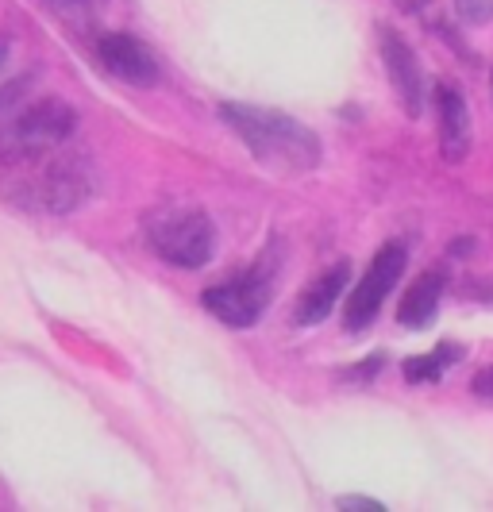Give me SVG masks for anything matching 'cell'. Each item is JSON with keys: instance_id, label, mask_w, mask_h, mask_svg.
Returning <instances> with one entry per match:
<instances>
[{"instance_id": "cell-5", "label": "cell", "mask_w": 493, "mask_h": 512, "mask_svg": "<svg viewBox=\"0 0 493 512\" xmlns=\"http://www.w3.org/2000/svg\"><path fill=\"white\" fill-rule=\"evenodd\" d=\"M270 293H274V270H270V255H262L247 274L205 289L201 301L228 328H255L270 305Z\"/></svg>"}, {"instance_id": "cell-16", "label": "cell", "mask_w": 493, "mask_h": 512, "mask_svg": "<svg viewBox=\"0 0 493 512\" xmlns=\"http://www.w3.org/2000/svg\"><path fill=\"white\" fill-rule=\"evenodd\" d=\"M470 389H474V397H478V401H493V366L478 370V374H474V382H470Z\"/></svg>"}, {"instance_id": "cell-20", "label": "cell", "mask_w": 493, "mask_h": 512, "mask_svg": "<svg viewBox=\"0 0 493 512\" xmlns=\"http://www.w3.org/2000/svg\"><path fill=\"white\" fill-rule=\"evenodd\" d=\"M8 62V39H0V66Z\"/></svg>"}, {"instance_id": "cell-10", "label": "cell", "mask_w": 493, "mask_h": 512, "mask_svg": "<svg viewBox=\"0 0 493 512\" xmlns=\"http://www.w3.org/2000/svg\"><path fill=\"white\" fill-rule=\"evenodd\" d=\"M347 282H351V262H336V266H328L320 278H312V282L297 293L293 324H297V328H316L320 320H328L332 308L339 305Z\"/></svg>"}, {"instance_id": "cell-13", "label": "cell", "mask_w": 493, "mask_h": 512, "mask_svg": "<svg viewBox=\"0 0 493 512\" xmlns=\"http://www.w3.org/2000/svg\"><path fill=\"white\" fill-rule=\"evenodd\" d=\"M455 12L463 24H490L493 0H455Z\"/></svg>"}, {"instance_id": "cell-3", "label": "cell", "mask_w": 493, "mask_h": 512, "mask_svg": "<svg viewBox=\"0 0 493 512\" xmlns=\"http://www.w3.org/2000/svg\"><path fill=\"white\" fill-rule=\"evenodd\" d=\"M74 131H78V112L66 101L47 97V101L27 104L0 124V166L4 170L31 166L58 147H66Z\"/></svg>"}, {"instance_id": "cell-17", "label": "cell", "mask_w": 493, "mask_h": 512, "mask_svg": "<svg viewBox=\"0 0 493 512\" xmlns=\"http://www.w3.org/2000/svg\"><path fill=\"white\" fill-rule=\"evenodd\" d=\"M336 509H355V512H382L386 505L374 501V497H339Z\"/></svg>"}, {"instance_id": "cell-15", "label": "cell", "mask_w": 493, "mask_h": 512, "mask_svg": "<svg viewBox=\"0 0 493 512\" xmlns=\"http://www.w3.org/2000/svg\"><path fill=\"white\" fill-rule=\"evenodd\" d=\"M382 362H386V355H374V359H363V366L347 370L343 378H347V382H366V378H374V374L382 370Z\"/></svg>"}, {"instance_id": "cell-12", "label": "cell", "mask_w": 493, "mask_h": 512, "mask_svg": "<svg viewBox=\"0 0 493 512\" xmlns=\"http://www.w3.org/2000/svg\"><path fill=\"white\" fill-rule=\"evenodd\" d=\"M459 359H463V347H455V343H440L436 351H428V355H413V359L405 362V378H409L413 385L440 382L443 370Z\"/></svg>"}, {"instance_id": "cell-7", "label": "cell", "mask_w": 493, "mask_h": 512, "mask_svg": "<svg viewBox=\"0 0 493 512\" xmlns=\"http://www.w3.org/2000/svg\"><path fill=\"white\" fill-rule=\"evenodd\" d=\"M378 51H382V66L390 74V85L397 93V101L405 108L409 120L424 116V104H428V85H424V70L416 62L409 39L397 31V27L382 24L378 27Z\"/></svg>"}, {"instance_id": "cell-9", "label": "cell", "mask_w": 493, "mask_h": 512, "mask_svg": "<svg viewBox=\"0 0 493 512\" xmlns=\"http://www.w3.org/2000/svg\"><path fill=\"white\" fill-rule=\"evenodd\" d=\"M436 116H440V154L443 162H463L474 143V128H470V108L467 97L455 81H440L436 85Z\"/></svg>"}, {"instance_id": "cell-1", "label": "cell", "mask_w": 493, "mask_h": 512, "mask_svg": "<svg viewBox=\"0 0 493 512\" xmlns=\"http://www.w3.org/2000/svg\"><path fill=\"white\" fill-rule=\"evenodd\" d=\"M220 120L239 135L247 154L274 174H309L320 166V135L286 112L262 104L224 101Z\"/></svg>"}, {"instance_id": "cell-18", "label": "cell", "mask_w": 493, "mask_h": 512, "mask_svg": "<svg viewBox=\"0 0 493 512\" xmlns=\"http://www.w3.org/2000/svg\"><path fill=\"white\" fill-rule=\"evenodd\" d=\"M390 4L397 8V12H420L428 0H390Z\"/></svg>"}, {"instance_id": "cell-21", "label": "cell", "mask_w": 493, "mask_h": 512, "mask_svg": "<svg viewBox=\"0 0 493 512\" xmlns=\"http://www.w3.org/2000/svg\"><path fill=\"white\" fill-rule=\"evenodd\" d=\"M490 85H493V74H490Z\"/></svg>"}, {"instance_id": "cell-6", "label": "cell", "mask_w": 493, "mask_h": 512, "mask_svg": "<svg viewBox=\"0 0 493 512\" xmlns=\"http://www.w3.org/2000/svg\"><path fill=\"white\" fill-rule=\"evenodd\" d=\"M405 262H409V251H405L401 243L378 247V255L370 258V270L363 274V282L351 289V297H347V305H343V324H347V332H366V328L378 320V312H382L386 297L393 293V285L401 282Z\"/></svg>"}, {"instance_id": "cell-19", "label": "cell", "mask_w": 493, "mask_h": 512, "mask_svg": "<svg viewBox=\"0 0 493 512\" xmlns=\"http://www.w3.org/2000/svg\"><path fill=\"white\" fill-rule=\"evenodd\" d=\"M54 8H62V12H74V8H85V0H51Z\"/></svg>"}, {"instance_id": "cell-8", "label": "cell", "mask_w": 493, "mask_h": 512, "mask_svg": "<svg viewBox=\"0 0 493 512\" xmlns=\"http://www.w3.org/2000/svg\"><path fill=\"white\" fill-rule=\"evenodd\" d=\"M97 58H101V66L112 77H120V81H128V85H139V89L155 85L158 74H162L155 51H151L143 39L124 35V31L101 35V39H97Z\"/></svg>"}, {"instance_id": "cell-14", "label": "cell", "mask_w": 493, "mask_h": 512, "mask_svg": "<svg viewBox=\"0 0 493 512\" xmlns=\"http://www.w3.org/2000/svg\"><path fill=\"white\" fill-rule=\"evenodd\" d=\"M27 85H31V74L20 77V81H8V85L0 89V116H12V112H16V104L24 101Z\"/></svg>"}, {"instance_id": "cell-4", "label": "cell", "mask_w": 493, "mask_h": 512, "mask_svg": "<svg viewBox=\"0 0 493 512\" xmlns=\"http://www.w3.org/2000/svg\"><path fill=\"white\" fill-rule=\"evenodd\" d=\"M147 247L178 270H201L216 255V224L201 208H155L143 220Z\"/></svg>"}, {"instance_id": "cell-2", "label": "cell", "mask_w": 493, "mask_h": 512, "mask_svg": "<svg viewBox=\"0 0 493 512\" xmlns=\"http://www.w3.org/2000/svg\"><path fill=\"white\" fill-rule=\"evenodd\" d=\"M20 170L24 174H16L4 185V197L27 212L66 216V212H78L97 193V170L81 154L54 151L31 166H20Z\"/></svg>"}, {"instance_id": "cell-11", "label": "cell", "mask_w": 493, "mask_h": 512, "mask_svg": "<svg viewBox=\"0 0 493 512\" xmlns=\"http://www.w3.org/2000/svg\"><path fill=\"white\" fill-rule=\"evenodd\" d=\"M443 289H447V270H424V274L405 289V297H401V305H397V320H401L405 328H413V332L416 328H428L443 301Z\"/></svg>"}]
</instances>
